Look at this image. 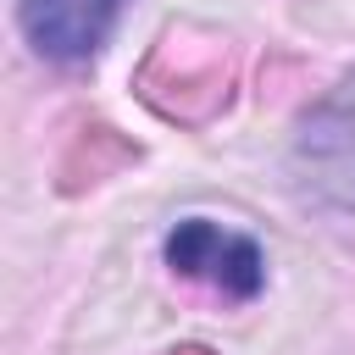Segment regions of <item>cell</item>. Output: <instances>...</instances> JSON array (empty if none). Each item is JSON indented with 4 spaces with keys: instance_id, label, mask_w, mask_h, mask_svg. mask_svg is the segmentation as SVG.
<instances>
[{
    "instance_id": "6da1fadb",
    "label": "cell",
    "mask_w": 355,
    "mask_h": 355,
    "mask_svg": "<svg viewBox=\"0 0 355 355\" xmlns=\"http://www.w3.org/2000/svg\"><path fill=\"white\" fill-rule=\"evenodd\" d=\"M166 266L227 300H250L266 283V255L255 250V239H244L222 222H205V216H189L166 233Z\"/></svg>"
},
{
    "instance_id": "7a4b0ae2",
    "label": "cell",
    "mask_w": 355,
    "mask_h": 355,
    "mask_svg": "<svg viewBox=\"0 0 355 355\" xmlns=\"http://www.w3.org/2000/svg\"><path fill=\"white\" fill-rule=\"evenodd\" d=\"M116 11L122 0H17V22L28 44L50 61H89L105 44Z\"/></svg>"
}]
</instances>
